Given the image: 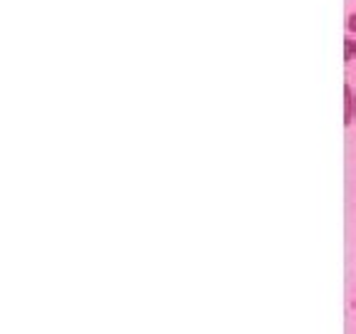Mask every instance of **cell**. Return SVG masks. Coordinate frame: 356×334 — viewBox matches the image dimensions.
I'll list each match as a JSON object with an SVG mask.
<instances>
[{"mask_svg":"<svg viewBox=\"0 0 356 334\" xmlns=\"http://www.w3.org/2000/svg\"><path fill=\"white\" fill-rule=\"evenodd\" d=\"M356 117V89L349 82L344 84V127H351Z\"/></svg>","mask_w":356,"mask_h":334,"instance_id":"obj_1","label":"cell"},{"mask_svg":"<svg viewBox=\"0 0 356 334\" xmlns=\"http://www.w3.org/2000/svg\"><path fill=\"white\" fill-rule=\"evenodd\" d=\"M356 57V40L351 38H344V62H351Z\"/></svg>","mask_w":356,"mask_h":334,"instance_id":"obj_2","label":"cell"},{"mask_svg":"<svg viewBox=\"0 0 356 334\" xmlns=\"http://www.w3.org/2000/svg\"><path fill=\"white\" fill-rule=\"evenodd\" d=\"M346 33H349V35H356V10L351 13L349 17H346Z\"/></svg>","mask_w":356,"mask_h":334,"instance_id":"obj_3","label":"cell"},{"mask_svg":"<svg viewBox=\"0 0 356 334\" xmlns=\"http://www.w3.org/2000/svg\"><path fill=\"white\" fill-rule=\"evenodd\" d=\"M354 307H356V302H354Z\"/></svg>","mask_w":356,"mask_h":334,"instance_id":"obj_4","label":"cell"}]
</instances>
